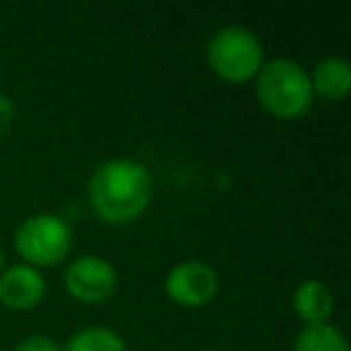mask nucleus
<instances>
[{
  "mask_svg": "<svg viewBox=\"0 0 351 351\" xmlns=\"http://www.w3.org/2000/svg\"><path fill=\"white\" fill-rule=\"evenodd\" d=\"M291 351H351L344 332L332 322L303 325L293 337Z\"/></svg>",
  "mask_w": 351,
  "mask_h": 351,
  "instance_id": "obj_11",
  "label": "nucleus"
},
{
  "mask_svg": "<svg viewBox=\"0 0 351 351\" xmlns=\"http://www.w3.org/2000/svg\"><path fill=\"white\" fill-rule=\"evenodd\" d=\"M12 121H15V101L5 92H0V137L10 130Z\"/></svg>",
  "mask_w": 351,
  "mask_h": 351,
  "instance_id": "obj_13",
  "label": "nucleus"
},
{
  "mask_svg": "<svg viewBox=\"0 0 351 351\" xmlns=\"http://www.w3.org/2000/svg\"><path fill=\"white\" fill-rule=\"evenodd\" d=\"M5 269V253H3V248H0V272Z\"/></svg>",
  "mask_w": 351,
  "mask_h": 351,
  "instance_id": "obj_14",
  "label": "nucleus"
},
{
  "mask_svg": "<svg viewBox=\"0 0 351 351\" xmlns=\"http://www.w3.org/2000/svg\"><path fill=\"white\" fill-rule=\"evenodd\" d=\"M291 308L303 325L330 322L335 313V293L322 279H303L291 293Z\"/></svg>",
  "mask_w": 351,
  "mask_h": 351,
  "instance_id": "obj_8",
  "label": "nucleus"
},
{
  "mask_svg": "<svg viewBox=\"0 0 351 351\" xmlns=\"http://www.w3.org/2000/svg\"><path fill=\"white\" fill-rule=\"evenodd\" d=\"M313 94L327 101H341L351 92V65L344 56H325L313 65L311 73Z\"/></svg>",
  "mask_w": 351,
  "mask_h": 351,
  "instance_id": "obj_9",
  "label": "nucleus"
},
{
  "mask_svg": "<svg viewBox=\"0 0 351 351\" xmlns=\"http://www.w3.org/2000/svg\"><path fill=\"white\" fill-rule=\"evenodd\" d=\"M253 82L258 104L277 121L303 118L315 99L308 70L289 56L265 60Z\"/></svg>",
  "mask_w": 351,
  "mask_h": 351,
  "instance_id": "obj_2",
  "label": "nucleus"
},
{
  "mask_svg": "<svg viewBox=\"0 0 351 351\" xmlns=\"http://www.w3.org/2000/svg\"><path fill=\"white\" fill-rule=\"evenodd\" d=\"M46 296V277L32 265L17 263L0 272V303L8 311H32Z\"/></svg>",
  "mask_w": 351,
  "mask_h": 351,
  "instance_id": "obj_7",
  "label": "nucleus"
},
{
  "mask_svg": "<svg viewBox=\"0 0 351 351\" xmlns=\"http://www.w3.org/2000/svg\"><path fill=\"white\" fill-rule=\"evenodd\" d=\"M164 291L176 306L202 308L219 293V274L205 260H181L166 272Z\"/></svg>",
  "mask_w": 351,
  "mask_h": 351,
  "instance_id": "obj_6",
  "label": "nucleus"
},
{
  "mask_svg": "<svg viewBox=\"0 0 351 351\" xmlns=\"http://www.w3.org/2000/svg\"><path fill=\"white\" fill-rule=\"evenodd\" d=\"M12 351H63V344L49 335H29L17 341Z\"/></svg>",
  "mask_w": 351,
  "mask_h": 351,
  "instance_id": "obj_12",
  "label": "nucleus"
},
{
  "mask_svg": "<svg viewBox=\"0 0 351 351\" xmlns=\"http://www.w3.org/2000/svg\"><path fill=\"white\" fill-rule=\"evenodd\" d=\"M63 287L80 303H101L116 291L118 269L108 258L97 253H82L63 269Z\"/></svg>",
  "mask_w": 351,
  "mask_h": 351,
  "instance_id": "obj_5",
  "label": "nucleus"
},
{
  "mask_svg": "<svg viewBox=\"0 0 351 351\" xmlns=\"http://www.w3.org/2000/svg\"><path fill=\"white\" fill-rule=\"evenodd\" d=\"M12 243L22 263L44 269L56 267L68 258L75 236L65 217L56 212H34L17 224Z\"/></svg>",
  "mask_w": 351,
  "mask_h": 351,
  "instance_id": "obj_4",
  "label": "nucleus"
},
{
  "mask_svg": "<svg viewBox=\"0 0 351 351\" xmlns=\"http://www.w3.org/2000/svg\"><path fill=\"white\" fill-rule=\"evenodd\" d=\"M63 351H128L125 337L108 325H84L75 330Z\"/></svg>",
  "mask_w": 351,
  "mask_h": 351,
  "instance_id": "obj_10",
  "label": "nucleus"
},
{
  "mask_svg": "<svg viewBox=\"0 0 351 351\" xmlns=\"http://www.w3.org/2000/svg\"><path fill=\"white\" fill-rule=\"evenodd\" d=\"M154 178L145 161L132 156H108L94 166L87 181L92 212L106 224L137 221L152 205Z\"/></svg>",
  "mask_w": 351,
  "mask_h": 351,
  "instance_id": "obj_1",
  "label": "nucleus"
},
{
  "mask_svg": "<svg viewBox=\"0 0 351 351\" xmlns=\"http://www.w3.org/2000/svg\"><path fill=\"white\" fill-rule=\"evenodd\" d=\"M210 70L229 84L253 82L265 63V46L253 29L243 25H224L212 32L205 44Z\"/></svg>",
  "mask_w": 351,
  "mask_h": 351,
  "instance_id": "obj_3",
  "label": "nucleus"
}]
</instances>
